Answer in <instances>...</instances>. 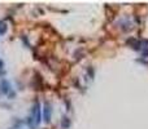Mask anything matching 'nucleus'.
Wrapping results in <instances>:
<instances>
[{
	"instance_id": "7ed1b4c3",
	"label": "nucleus",
	"mask_w": 148,
	"mask_h": 129,
	"mask_svg": "<svg viewBox=\"0 0 148 129\" xmlns=\"http://www.w3.org/2000/svg\"><path fill=\"white\" fill-rule=\"evenodd\" d=\"M43 116H44V122H46V123H49V122H51L52 109H51V105H49V102H46V103H44Z\"/></svg>"
},
{
	"instance_id": "f03ea898",
	"label": "nucleus",
	"mask_w": 148,
	"mask_h": 129,
	"mask_svg": "<svg viewBox=\"0 0 148 129\" xmlns=\"http://www.w3.org/2000/svg\"><path fill=\"white\" fill-rule=\"evenodd\" d=\"M10 91V84L8 80H5V79H3V80H0V96H5V94H8Z\"/></svg>"
},
{
	"instance_id": "423d86ee",
	"label": "nucleus",
	"mask_w": 148,
	"mask_h": 129,
	"mask_svg": "<svg viewBox=\"0 0 148 129\" xmlns=\"http://www.w3.org/2000/svg\"><path fill=\"white\" fill-rule=\"evenodd\" d=\"M3 67H4V62H3L1 59H0V76H1V75H4V72H5V71H4V68H3Z\"/></svg>"
},
{
	"instance_id": "20e7f679",
	"label": "nucleus",
	"mask_w": 148,
	"mask_h": 129,
	"mask_svg": "<svg viewBox=\"0 0 148 129\" xmlns=\"http://www.w3.org/2000/svg\"><path fill=\"white\" fill-rule=\"evenodd\" d=\"M69 125H70L69 118L64 116V118H62V120H61V127H62V129H68V128H69Z\"/></svg>"
},
{
	"instance_id": "f257e3e1",
	"label": "nucleus",
	"mask_w": 148,
	"mask_h": 129,
	"mask_svg": "<svg viewBox=\"0 0 148 129\" xmlns=\"http://www.w3.org/2000/svg\"><path fill=\"white\" fill-rule=\"evenodd\" d=\"M40 119H42V111H40V106H39V102H34L33 105V109H31V112H30V116L27 118V125L30 127L31 129L36 128L40 123Z\"/></svg>"
},
{
	"instance_id": "39448f33",
	"label": "nucleus",
	"mask_w": 148,
	"mask_h": 129,
	"mask_svg": "<svg viewBox=\"0 0 148 129\" xmlns=\"http://www.w3.org/2000/svg\"><path fill=\"white\" fill-rule=\"evenodd\" d=\"M5 31H7V23L0 20V35H4Z\"/></svg>"
}]
</instances>
